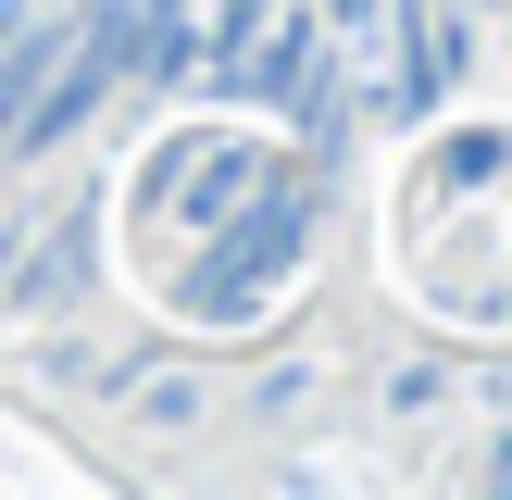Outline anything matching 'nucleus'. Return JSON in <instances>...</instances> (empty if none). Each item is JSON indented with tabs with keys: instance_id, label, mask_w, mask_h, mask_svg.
Here are the masks:
<instances>
[{
	"instance_id": "1",
	"label": "nucleus",
	"mask_w": 512,
	"mask_h": 500,
	"mask_svg": "<svg viewBox=\"0 0 512 500\" xmlns=\"http://www.w3.org/2000/svg\"><path fill=\"white\" fill-rule=\"evenodd\" d=\"M300 250H313V200H300V188H263L238 225H225V250H213V263H188V313H200V325L263 313V300L300 275Z\"/></svg>"
},
{
	"instance_id": "2",
	"label": "nucleus",
	"mask_w": 512,
	"mask_h": 500,
	"mask_svg": "<svg viewBox=\"0 0 512 500\" xmlns=\"http://www.w3.org/2000/svg\"><path fill=\"white\" fill-rule=\"evenodd\" d=\"M400 25H413V0H325V63L388 113H400Z\"/></svg>"
},
{
	"instance_id": "3",
	"label": "nucleus",
	"mask_w": 512,
	"mask_h": 500,
	"mask_svg": "<svg viewBox=\"0 0 512 500\" xmlns=\"http://www.w3.org/2000/svg\"><path fill=\"white\" fill-rule=\"evenodd\" d=\"M63 38H75V25H38V13H25V0H13V13H0V138H13V113H25V100H38V75L63 63Z\"/></svg>"
},
{
	"instance_id": "4",
	"label": "nucleus",
	"mask_w": 512,
	"mask_h": 500,
	"mask_svg": "<svg viewBox=\"0 0 512 500\" xmlns=\"http://www.w3.org/2000/svg\"><path fill=\"white\" fill-rule=\"evenodd\" d=\"M500 150H512L500 125H475V138H450V175H463V188H475V175H500Z\"/></svg>"
},
{
	"instance_id": "5",
	"label": "nucleus",
	"mask_w": 512,
	"mask_h": 500,
	"mask_svg": "<svg viewBox=\"0 0 512 500\" xmlns=\"http://www.w3.org/2000/svg\"><path fill=\"white\" fill-rule=\"evenodd\" d=\"M488 475H500V488H512V438H500V463H488Z\"/></svg>"
}]
</instances>
